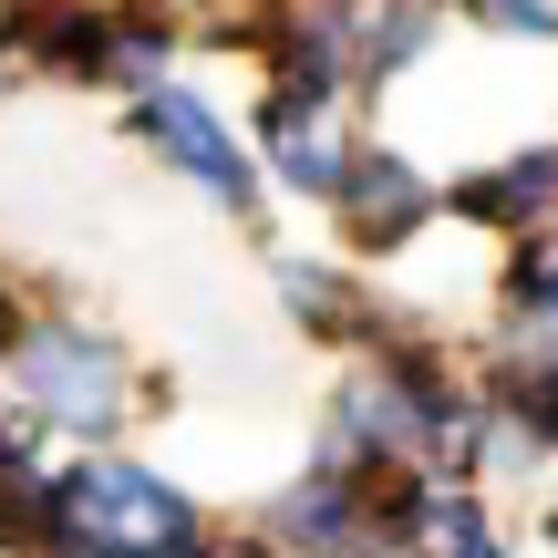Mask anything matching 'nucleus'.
<instances>
[{"label": "nucleus", "mask_w": 558, "mask_h": 558, "mask_svg": "<svg viewBox=\"0 0 558 558\" xmlns=\"http://www.w3.org/2000/svg\"><path fill=\"white\" fill-rule=\"evenodd\" d=\"M21 383H32L41 414L83 424V435H104V424L124 414V362L104 352L94 331H73V320H41V331L21 341Z\"/></svg>", "instance_id": "f257e3e1"}, {"label": "nucleus", "mask_w": 558, "mask_h": 558, "mask_svg": "<svg viewBox=\"0 0 558 558\" xmlns=\"http://www.w3.org/2000/svg\"><path fill=\"white\" fill-rule=\"evenodd\" d=\"M0 341H11V320H0Z\"/></svg>", "instance_id": "6e6552de"}, {"label": "nucleus", "mask_w": 558, "mask_h": 558, "mask_svg": "<svg viewBox=\"0 0 558 558\" xmlns=\"http://www.w3.org/2000/svg\"><path fill=\"white\" fill-rule=\"evenodd\" d=\"M269 145H279V177L290 186H320V197H341V177H352V156L331 145V124L300 114V104H279L269 114Z\"/></svg>", "instance_id": "39448f33"}, {"label": "nucleus", "mask_w": 558, "mask_h": 558, "mask_svg": "<svg viewBox=\"0 0 558 558\" xmlns=\"http://www.w3.org/2000/svg\"><path fill=\"white\" fill-rule=\"evenodd\" d=\"M548 197H558V145H527L518 166H497V177H465V186H456L465 218H497V228H527Z\"/></svg>", "instance_id": "20e7f679"}, {"label": "nucleus", "mask_w": 558, "mask_h": 558, "mask_svg": "<svg viewBox=\"0 0 558 558\" xmlns=\"http://www.w3.org/2000/svg\"><path fill=\"white\" fill-rule=\"evenodd\" d=\"M341 207H352V228H362L373 248H393L403 228L424 218V177H414L403 156H352V177H341Z\"/></svg>", "instance_id": "7ed1b4c3"}, {"label": "nucleus", "mask_w": 558, "mask_h": 558, "mask_svg": "<svg viewBox=\"0 0 558 558\" xmlns=\"http://www.w3.org/2000/svg\"><path fill=\"white\" fill-rule=\"evenodd\" d=\"M518 320H538V331H558V239H527L518 248Z\"/></svg>", "instance_id": "423d86ee"}, {"label": "nucleus", "mask_w": 558, "mask_h": 558, "mask_svg": "<svg viewBox=\"0 0 558 558\" xmlns=\"http://www.w3.org/2000/svg\"><path fill=\"white\" fill-rule=\"evenodd\" d=\"M507 393H518V424H527V435H558V362H527Z\"/></svg>", "instance_id": "0eeeda50"}, {"label": "nucleus", "mask_w": 558, "mask_h": 558, "mask_svg": "<svg viewBox=\"0 0 558 558\" xmlns=\"http://www.w3.org/2000/svg\"><path fill=\"white\" fill-rule=\"evenodd\" d=\"M135 135H156L166 156H177L186 177H207V186H218V197H248V156H239V145H228V124L207 114L197 94H177V83H156V94L135 104Z\"/></svg>", "instance_id": "f03ea898"}]
</instances>
